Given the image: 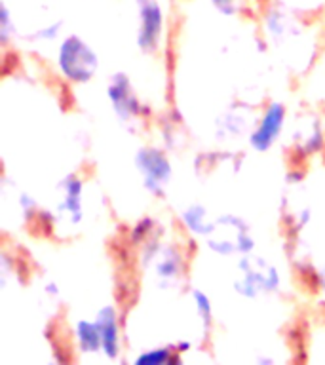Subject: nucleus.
<instances>
[{
  "label": "nucleus",
  "mask_w": 325,
  "mask_h": 365,
  "mask_svg": "<svg viewBox=\"0 0 325 365\" xmlns=\"http://www.w3.org/2000/svg\"><path fill=\"white\" fill-rule=\"evenodd\" d=\"M59 67L67 78L86 82L96 73L97 57L82 40L71 36L63 42L59 50Z\"/></svg>",
  "instance_id": "obj_1"
},
{
  "label": "nucleus",
  "mask_w": 325,
  "mask_h": 365,
  "mask_svg": "<svg viewBox=\"0 0 325 365\" xmlns=\"http://www.w3.org/2000/svg\"><path fill=\"white\" fill-rule=\"evenodd\" d=\"M285 118V108L279 105V103H274L267 108V113L262 116V122L259 124L253 135H251V147L262 153V150H268L272 147L274 141L278 139L279 131H282V125H284Z\"/></svg>",
  "instance_id": "obj_2"
},
{
  "label": "nucleus",
  "mask_w": 325,
  "mask_h": 365,
  "mask_svg": "<svg viewBox=\"0 0 325 365\" xmlns=\"http://www.w3.org/2000/svg\"><path fill=\"white\" fill-rule=\"evenodd\" d=\"M164 27V14L154 0L143 2L141 4V31L137 36V42L145 51L154 50L158 46Z\"/></svg>",
  "instance_id": "obj_3"
},
{
  "label": "nucleus",
  "mask_w": 325,
  "mask_h": 365,
  "mask_svg": "<svg viewBox=\"0 0 325 365\" xmlns=\"http://www.w3.org/2000/svg\"><path fill=\"white\" fill-rule=\"evenodd\" d=\"M97 327L101 333V346L105 350L108 358H116L120 346V336H118V322H116V314L110 307L103 308L97 314Z\"/></svg>",
  "instance_id": "obj_4"
},
{
  "label": "nucleus",
  "mask_w": 325,
  "mask_h": 365,
  "mask_svg": "<svg viewBox=\"0 0 325 365\" xmlns=\"http://www.w3.org/2000/svg\"><path fill=\"white\" fill-rule=\"evenodd\" d=\"M108 96L113 99L120 118H130L131 114H137L139 110V103L135 101V97L128 88V80L124 78V74H116V78L108 88Z\"/></svg>",
  "instance_id": "obj_5"
},
{
  "label": "nucleus",
  "mask_w": 325,
  "mask_h": 365,
  "mask_svg": "<svg viewBox=\"0 0 325 365\" xmlns=\"http://www.w3.org/2000/svg\"><path fill=\"white\" fill-rule=\"evenodd\" d=\"M76 336H78L80 348L84 352H97L101 346V333H99L97 324L80 319L78 325H76Z\"/></svg>",
  "instance_id": "obj_6"
},
{
  "label": "nucleus",
  "mask_w": 325,
  "mask_h": 365,
  "mask_svg": "<svg viewBox=\"0 0 325 365\" xmlns=\"http://www.w3.org/2000/svg\"><path fill=\"white\" fill-rule=\"evenodd\" d=\"M165 361H173V364H179V358H171L170 352L165 348H160V350H154V352L143 354L137 358V364H165Z\"/></svg>",
  "instance_id": "obj_7"
},
{
  "label": "nucleus",
  "mask_w": 325,
  "mask_h": 365,
  "mask_svg": "<svg viewBox=\"0 0 325 365\" xmlns=\"http://www.w3.org/2000/svg\"><path fill=\"white\" fill-rule=\"evenodd\" d=\"M194 299H196V304H198V310L202 312L204 316V322L205 324H210V318H211V304H210V299L202 293V291H192Z\"/></svg>",
  "instance_id": "obj_8"
}]
</instances>
